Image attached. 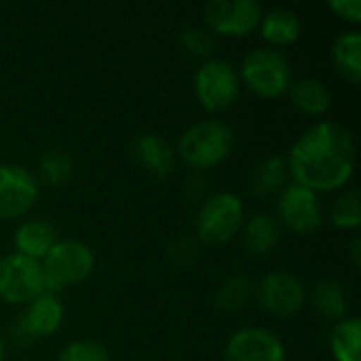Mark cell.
<instances>
[{"instance_id": "d4e9b609", "label": "cell", "mask_w": 361, "mask_h": 361, "mask_svg": "<svg viewBox=\"0 0 361 361\" xmlns=\"http://www.w3.org/2000/svg\"><path fill=\"white\" fill-rule=\"evenodd\" d=\"M330 222L336 228H357L361 224V197L357 188L345 190L330 205Z\"/></svg>"}, {"instance_id": "d6986e66", "label": "cell", "mask_w": 361, "mask_h": 361, "mask_svg": "<svg viewBox=\"0 0 361 361\" xmlns=\"http://www.w3.org/2000/svg\"><path fill=\"white\" fill-rule=\"evenodd\" d=\"M245 250L254 256L269 254L279 243V224L269 214H256L243 228Z\"/></svg>"}, {"instance_id": "277c9868", "label": "cell", "mask_w": 361, "mask_h": 361, "mask_svg": "<svg viewBox=\"0 0 361 361\" xmlns=\"http://www.w3.org/2000/svg\"><path fill=\"white\" fill-rule=\"evenodd\" d=\"M239 78L260 97H277L292 85V63L279 49L258 47L243 57Z\"/></svg>"}, {"instance_id": "f546056e", "label": "cell", "mask_w": 361, "mask_h": 361, "mask_svg": "<svg viewBox=\"0 0 361 361\" xmlns=\"http://www.w3.org/2000/svg\"><path fill=\"white\" fill-rule=\"evenodd\" d=\"M11 338H13V343H15L17 347H30L32 343H36L34 334L30 332V328L23 324L21 317H17L15 324L11 326Z\"/></svg>"}, {"instance_id": "9c48e42d", "label": "cell", "mask_w": 361, "mask_h": 361, "mask_svg": "<svg viewBox=\"0 0 361 361\" xmlns=\"http://www.w3.org/2000/svg\"><path fill=\"white\" fill-rule=\"evenodd\" d=\"M264 11L256 0H212L203 6L205 23L224 36H247L260 25Z\"/></svg>"}, {"instance_id": "4fadbf2b", "label": "cell", "mask_w": 361, "mask_h": 361, "mask_svg": "<svg viewBox=\"0 0 361 361\" xmlns=\"http://www.w3.org/2000/svg\"><path fill=\"white\" fill-rule=\"evenodd\" d=\"M63 315H66V311H63L61 300L55 294L42 292L32 302H27L25 311L19 317L23 319V324L30 328V332L38 341V338H47V336L55 334L61 328Z\"/></svg>"}, {"instance_id": "9a60e30c", "label": "cell", "mask_w": 361, "mask_h": 361, "mask_svg": "<svg viewBox=\"0 0 361 361\" xmlns=\"http://www.w3.org/2000/svg\"><path fill=\"white\" fill-rule=\"evenodd\" d=\"M133 154L157 178H167L173 171L176 150L161 135L154 133L137 135L133 142Z\"/></svg>"}, {"instance_id": "603a6c76", "label": "cell", "mask_w": 361, "mask_h": 361, "mask_svg": "<svg viewBox=\"0 0 361 361\" xmlns=\"http://www.w3.org/2000/svg\"><path fill=\"white\" fill-rule=\"evenodd\" d=\"M38 169H40L42 182H47L49 186H61L70 180L74 171V159L66 150L51 148L40 157Z\"/></svg>"}, {"instance_id": "5bb4252c", "label": "cell", "mask_w": 361, "mask_h": 361, "mask_svg": "<svg viewBox=\"0 0 361 361\" xmlns=\"http://www.w3.org/2000/svg\"><path fill=\"white\" fill-rule=\"evenodd\" d=\"M57 241H59L57 228L49 220H42V218L25 220L15 231L17 254L27 256L32 260H38V262L44 260V256L53 250V245Z\"/></svg>"}, {"instance_id": "e0dca14e", "label": "cell", "mask_w": 361, "mask_h": 361, "mask_svg": "<svg viewBox=\"0 0 361 361\" xmlns=\"http://www.w3.org/2000/svg\"><path fill=\"white\" fill-rule=\"evenodd\" d=\"M290 99L296 108H300L307 114H324L332 106V93L326 87L324 80L315 76H305L298 80H292L288 87Z\"/></svg>"}, {"instance_id": "f1b7e54d", "label": "cell", "mask_w": 361, "mask_h": 361, "mask_svg": "<svg viewBox=\"0 0 361 361\" xmlns=\"http://www.w3.org/2000/svg\"><path fill=\"white\" fill-rule=\"evenodd\" d=\"M330 8L338 13L347 21H360L361 19V2L360 0H332Z\"/></svg>"}, {"instance_id": "ffe728a7", "label": "cell", "mask_w": 361, "mask_h": 361, "mask_svg": "<svg viewBox=\"0 0 361 361\" xmlns=\"http://www.w3.org/2000/svg\"><path fill=\"white\" fill-rule=\"evenodd\" d=\"M288 161L283 157H267L252 176V190L258 197L279 195L288 186Z\"/></svg>"}, {"instance_id": "7a4b0ae2", "label": "cell", "mask_w": 361, "mask_h": 361, "mask_svg": "<svg viewBox=\"0 0 361 361\" xmlns=\"http://www.w3.org/2000/svg\"><path fill=\"white\" fill-rule=\"evenodd\" d=\"M235 146L233 129L218 118L190 125L178 144V152L192 169H209L220 165Z\"/></svg>"}, {"instance_id": "8fae6325", "label": "cell", "mask_w": 361, "mask_h": 361, "mask_svg": "<svg viewBox=\"0 0 361 361\" xmlns=\"http://www.w3.org/2000/svg\"><path fill=\"white\" fill-rule=\"evenodd\" d=\"M254 290H256L258 305L267 313L277 317H292L307 302V290L302 281L283 271L264 275Z\"/></svg>"}, {"instance_id": "ba28073f", "label": "cell", "mask_w": 361, "mask_h": 361, "mask_svg": "<svg viewBox=\"0 0 361 361\" xmlns=\"http://www.w3.org/2000/svg\"><path fill=\"white\" fill-rule=\"evenodd\" d=\"M279 220L296 235H311L324 222V207L319 195L292 182L277 197Z\"/></svg>"}, {"instance_id": "83f0119b", "label": "cell", "mask_w": 361, "mask_h": 361, "mask_svg": "<svg viewBox=\"0 0 361 361\" xmlns=\"http://www.w3.org/2000/svg\"><path fill=\"white\" fill-rule=\"evenodd\" d=\"M197 252H199L197 241L190 239V237H182V239H178V241L171 245L169 258H171L176 264L184 267V264H188V262H192V260L197 258Z\"/></svg>"}, {"instance_id": "ac0fdd59", "label": "cell", "mask_w": 361, "mask_h": 361, "mask_svg": "<svg viewBox=\"0 0 361 361\" xmlns=\"http://www.w3.org/2000/svg\"><path fill=\"white\" fill-rule=\"evenodd\" d=\"M332 61L338 68V72L351 80H361V34L357 30L343 32L334 44H332Z\"/></svg>"}, {"instance_id": "3957f363", "label": "cell", "mask_w": 361, "mask_h": 361, "mask_svg": "<svg viewBox=\"0 0 361 361\" xmlns=\"http://www.w3.org/2000/svg\"><path fill=\"white\" fill-rule=\"evenodd\" d=\"M40 264L44 271V292L57 296L61 288L91 277L95 269V254L82 241L66 239L57 241Z\"/></svg>"}, {"instance_id": "5b68a950", "label": "cell", "mask_w": 361, "mask_h": 361, "mask_svg": "<svg viewBox=\"0 0 361 361\" xmlns=\"http://www.w3.org/2000/svg\"><path fill=\"white\" fill-rule=\"evenodd\" d=\"M243 216V203L235 192H216L197 214V235L207 243H226L241 231Z\"/></svg>"}, {"instance_id": "1f68e13d", "label": "cell", "mask_w": 361, "mask_h": 361, "mask_svg": "<svg viewBox=\"0 0 361 361\" xmlns=\"http://www.w3.org/2000/svg\"><path fill=\"white\" fill-rule=\"evenodd\" d=\"M6 360V343H4V338L0 336V361Z\"/></svg>"}, {"instance_id": "4316f807", "label": "cell", "mask_w": 361, "mask_h": 361, "mask_svg": "<svg viewBox=\"0 0 361 361\" xmlns=\"http://www.w3.org/2000/svg\"><path fill=\"white\" fill-rule=\"evenodd\" d=\"M180 42L192 55H209L212 47H214L212 34L207 30H203V27H186V30H182Z\"/></svg>"}, {"instance_id": "30bf717a", "label": "cell", "mask_w": 361, "mask_h": 361, "mask_svg": "<svg viewBox=\"0 0 361 361\" xmlns=\"http://www.w3.org/2000/svg\"><path fill=\"white\" fill-rule=\"evenodd\" d=\"M40 195L38 178L23 165H0V220H13L34 207Z\"/></svg>"}, {"instance_id": "484cf974", "label": "cell", "mask_w": 361, "mask_h": 361, "mask_svg": "<svg viewBox=\"0 0 361 361\" xmlns=\"http://www.w3.org/2000/svg\"><path fill=\"white\" fill-rule=\"evenodd\" d=\"M57 361H110V353L102 343L74 341L59 351Z\"/></svg>"}, {"instance_id": "2e32d148", "label": "cell", "mask_w": 361, "mask_h": 361, "mask_svg": "<svg viewBox=\"0 0 361 361\" xmlns=\"http://www.w3.org/2000/svg\"><path fill=\"white\" fill-rule=\"evenodd\" d=\"M258 27H260L262 38L267 42L275 44V49H277V47L292 44L300 38L302 21L296 11L279 6V8H271L269 13H264Z\"/></svg>"}, {"instance_id": "44dd1931", "label": "cell", "mask_w": 361, "mask_h": 361, "mask_svg": "<svg viewBox=\"0 0 361 361\" xmlns=\"http://www.w3.org/2000/svg\"><path fill=\"white\" fill-rule=\"evenodd\" d=\"M360 317H343L330 334V349L336 361H360Z\"/></svg>"}, {"instance_id": "52a82bcc", "label": "cell", "mask_w": 361, "mask_h": 361, "mask_svg": "<svg viewBox=\"0 0 361 361\" xmlns=\"http://www.w3.org/2000/svg\"><path fill=\"white\" fill-rule=\"evenodd\" d=\"M44 292V271L38 260L21 254L0 258V300L27 305Z\"/></svg>"}, {"instance_id": "7c38bea8", "label": "cell", "mask_w": 361, "mask_h": 361, "mask_svg": "<svg viewBox=\"0 0 361 361\" xmlns=\"http://www.w3.org/2000/svg\"><path fill=\"white\" fill-rule=\"evenodd\" d=\"M224 361H286V347L271 330L241 328L228 338Z\"/></svg>"}, {"instance_id": "8992f818", "label": "cell", "mask_w": 361, "mask_h": 361, "mask_svg": "<svg viewBox=\"0 0 361 361\" xmlns=\"http://www.w3.org/2000/svg\"><path fill=\"white\" fill-rule=\"evenodd\" d=\"M195 93L205 110L222 112L239 99V72L226 59H207L195 74Z\"/></svg>"}, {"instance_id": "cb8c5ba5", "label": "cell", "mask_w": 361, "mask_h": 361, "mask_svg": "<svg viewBox=\"0 0 361 361\" xmlns=\"http://www.w3.org/2000/svg\"><path fill=\"white\" fill-rule=\"evenodd\" d=\"M252 281L245 275H231L222 281V286L218 288L216 294V305L222 311H239L247 305L250 296H252Z\"/></svg>"}, {"instance_id": "4dcf8cb0", "label": "cell", "mask_w": 361, "mask_h": 361, "mask_svg": "<svg viewBox=\"0 0 361 361\" xmlns=\"http://www.w3.org/2000/svg\"><path fill=\"white\" fill-rule=\"evenodd\" d=\"M360 254H361V241H360V237H355V239H353V243H351V260H353V264H355V267H360L361 264Z\"/></svg>"}, {"instance_id": "7402d4cb", "label": "cell", "mask_w": 361, "mask_h": 361, "mask_svg": "<svg viewBox=\"0 0 361 361\" xmlns=\"http://www.w3.org/2000/svg\"><path fill=\"white\" fill-rule=\"evenodd\" d=\"M313 307L315 311L326 317V319H336L341 322L347 315V296L345 290L338 281L334 279H322L315 288H313Z\"/></svg>"}, {"instance_id": "6da1fadb", "label": "cell", "mask_w": 361, "mask_h": 361, "mask_svg": "<svg viewBox=\"0 0 361 361\" xmlns=\"http://www.w3.org/2000/svg\"><path fill=\"white\" fill-rule=\"evenodd\" d=\"M353 133L336 121H319L309 127L290 148L288 169L294 182L313 190H336L355 171Z\"/></svg>"}]
</instances>
